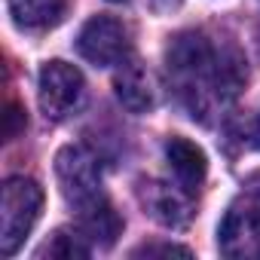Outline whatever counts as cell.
<instances>
[{
    "label": "cell",
    "instance_id": "obj_1",
    "mask_svg": "<svg viewBox=\"0 0 260 260\" xmlns=\"http://www.w3.org/2000/svg\"><path fill=\"white\" fill-rule=\"evenodd\" d=\"M43 208V190L37 181L25 175H13L0 187V251L4 257H13L28 233L34 230Z\"/></svg>",
    "mask_w": 260,
    "mask_h": 260
},
{
    "label": "cell",
    "instance_id": "obj_2",
    "mask_svg": "<svg viewBox=\"0 0 260 260\" xmlns=\"http://www.w3.org/2000/svg\"><path fill=\"white\" fill-rule=\"evenodd\" d=\"M217 245L226 257H260V175L248 178L217 226Z\"/></svg>",
    "mask_w": 260,
    "mask_h": 260
},
{
    "label": "cell",
    "instance_id": "obj_3",
    "mask_svg": "<svg viewBox=\"0 0 260 260\" xmlns=\"http://www.w3.org/2000/svg\"><path fill=\"white\" fill-rule=\"evenodd\" d=\"M55 175H58V184H61V193L64 199L80 211L98 199H104V190H101V169L95 162V156L86 150V147H61L58 156H55Z\"/></svg>",
    "mask_w": 260,
    "mask_h": 260
},
{
    "label": "cell",
    "instance_id": "obj_4",
    "mask_svg": "<svg viewBox=\"0 0 260 260\" xmlns=\"http://www.w3.org/2000/svg\"><path fill=\"white\" fill-rule=\"evenodd\" d=\"M77 52L95 68H110V64L128 61L132 43H128V31L122 22H116L110 16H92L80 28Z\"/></svg>",
    "mask_w": 260,
    "mask_h": 260
},
{
    "label": "cell",
    "instance_id": "obj_5",
    "mask_svg": "<svg viewBox=\"0 0 260 260\" xmlns=\"http://www.w3.org/2000/svg\"><path fill=\"white\" fill-rule=\"evenodd\" d=\"M83 74L68 64V61H46L40 68V80H37V98H40V110L46 113V119H64L80 101H83Z\"/></svg>",
    "mask_w": 260,
    "mask_h": 260
},
{
    "label": "cell",
    "instance_id": "obj_6",
    "mask_svg": "<svg viewBox=\"0 0 260 260\" xmlns=\"http://www.w3.org/2000/svg\"><path fill=\"white\" fill-rule=\"evenodd\" d=\"M166 156H169V166H172V175L178 178V187L184 193H196L208 175V159L202 153V147H196L193 141L175 135L166 141Z\"/></svg>",
    "mask_w": 260,
    "mask_h": 260
},
{
    "label": "cell",
    "instance_id": "obj_7",
    "mask_svg": "<svg viewBox=\"0 0 260 260\" xmlns=\"http://www.w3.org/2000/svg\"><path fill=\"white\" fill-rule=\"evenodd\" d=\"M138 196H141L144 208L150 211V217L159 220L162 226H184V223L190 220V205H187V199H184L175 187H169V184H162V181H141Z\"/></svg>",
    "mask_w": 260,
    "mask_h": 260
},
{
    "label": "cell",
    "instance_id": "obj_8",
    "mask_svg": "<svg viewBox=\"0 0 260 260\" xmlns=\"http://www.w3.org/2000/svg\"><path fill=\"white\" fill-rule=\"evenodd\" d=\"M77 230L83 233V239L89 245L110 248L116 242V236L122 233V217L116 214V208L104 196V199H98V202H92V205L77 211Z\"/></svg>",
    "mask_w": 260,
    "mask_h": 260
},
{
    "label": "cell",
    "instance_id": "obj_9",
    "mask_svg": "<svg viewBox=\"0 0 260 260\" xmlns=\"http://www.w3.org/2000/svg\"><path fill=\"white\" fill-rule=\"evenodd\" d=\"M116 98L122 101V107H128L132 113H144L147 107H153V86L150 77L144 74V68L132 64V61H122V71L113 80Z\"/></svg>",
    "mask_w": 260,
    "mask_h": 260
},
{
    "label": "cell",
    "instance_id": "obj_10",
    "mask_svg": "<svg viewBox=\"0 0 260 260\" xmlns=\"http://www.w3.org/2000/svg\"><path fill=\"white\" fill-rule=\"evenodd\" d=\"M64 10H68V0H10L13 22L28 31L55 28L64 19Z\"/></svg>",
    "mask_w": 260,
    "mask_h": 260
},
{
    "label": "cell",
    "instance_id": "obj_11",
    "mask_svg": "<svg viewBox=\"0 0 260 260\" xmlns=\"http://www.w3.org/2000/svg\"><path fill=\"white\" fill-rule=\"evenodd\" d=\"M89 242L83 239V233H68V230H58L52 233V239L40 248V257H49V260H74V257H89Z\"/></svg>",
    "mask_w": 260,
    "mask_h": 260
},
{
    "label": "cell",
    "instance_id": "obj_12",
    "mask_svg": "<svg viewBox=\"0 0 260 260\" xmlns=\"http://www.w3.org/2000/svg\"><path fill=\"white\" fill-rule=\"evenodd\" d=\"M132 257H190V248L172 245V242H156V245H141V248H135Z\"/></svg>",
    "mask_w": 260,
    "mask_h": 260
},
{
    "label": "cell",
    "instance_id": "obj_13",
    "mask_svg": "<svg viewBox=\"0 0 260 260\" xmlns=\"http://www.w3.org/2000/svg\"><path fill=\"white\" fill-rule=\"evenodd\" d=\"M25 125H28V119H25L22 107L10 101V104H7V128H4V138H7V141L19 138V132H25Z\"/></svg>",
    "mask_w": 260,
    "mask_h": 260
},
{
    "label": "cell",
    "instance_id": "obj_14",
    "mask_svg": "<svg viewBox=\"0 0 260 260\" xmlns=\"http://www.w3.org/2000/svg\"><path fill=\"white\" fill-rule=\"evenodd\" d=\"M110 4H125V0H110Z\"/></svg>",
    "mask_w": 260,
    "mask_h": 260
},
{
    "label": "cell",
    "instance_id": "obj_15",
    "mask_svg": "<svg viewBox=\"0 0 260 260\" xmlns=\"http://www.w3.org/2000/svg\"><path fill=\"white\" fill-rule=\"evenodd\" d=\"M257 37H260V34H257Z\"/></svg>",
    "mask_w": 260,
    "mask_h": 260
}]
</instances>
